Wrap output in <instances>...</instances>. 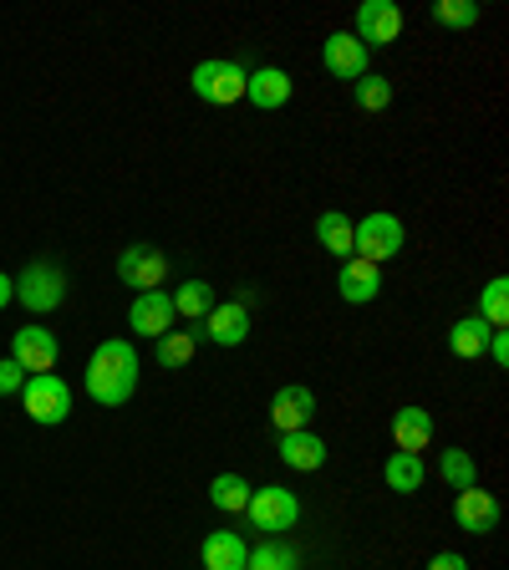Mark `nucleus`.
I'll return each mask as SVG.
<instances>
[{
	"mask_svg": "<svg viewBox=\"0 0 509 570\" xmlns=\"http://www.w3.org/2000/svg\"><path fill=\"white\" fill-rule=\"evenodd\" d=\"M11 301H16V281H11V275H6V271H0V311L11 306Z\"/></svg>",
	"mask_w": 509,
	"mask_h": 570,
	"instance_id": "obj_34",
	"label": "nucleus"
},
{
	"mask_svg": "<svg viewBox=\"0 0 509 570\" xmlns=\"http://www.w3.org/2000/svg\"><path fill=\"white\" fill-rule=\"evenodd\" d=\"M249 524L255 530H291V524L301 520V504H296V494L291 489H249Z\"/></svg>",
	"mask_w": 509,
	"mask_h": 570,
	"instance_id": "obj_6",
	"label": "nucleus"
},
{
	"mask_svg": "<svg viewBox=\"0 0 509 570\" xmlns=\"http://www.w3.org/2000/svg\"><path fill=\"white\" fill-rule=\"evenodd\" d=\"M174 321H178L174 296H164V291H143V296L133 301V311H128V326L138 336H168L174 332Z\"/></svg>",
	"mask_w": 509,
	"mask_h": 570,
	"instance_id": "obj_10",
	"label": "nucleus"
},
{
	"mask_svg": "<svg viewBox=\"0 0 509 570\" xmlns=\"http://www.w3.org/2000/svg\"><path fill=\"white\" fill-rule=\"evenodd\" d=\"M479 321H484L489 332H505V321H509V281L499 275V281H489L484 301H479Z\"/></svg>",
	"mask_w": 509,
	"mask_h": 570,
	"instance_id": "obj_24",
	"label": "nucleus"
},
{
	"mask_svg": "<svg viewBox=\"0 0 509 570\" xmlns=\"http://www.w3.org/2000/svg\"><path fill=\"white\" fill-rule=\"evenodd\" d=\"M449 346H453V356H463V362H479V356L489 352V326L479 316H463L459 326H449Z\"/></svg>",
	"mask_w": 509,
	"mask_h": 570,
	"instance_id": "obj_20",
	"label": "nucleus"
},
{
	"mask_svg": "<svg viewBox=\"0 0 509 570\" xmlns=\"http://www.w3.org/2000/svg\"><path fill=\"white\" fill-rule=\"evenodd\" d=\"M245 570H301V556L291 546H281V540H271V546L249 550L245 556Z\"/></svg>",
	"mask_w": 509,
	"mask_h": 570,
	"instance_id": "obj_25",
	"label": "nucleus"
},
{
	"mask_svg": "<svg viewBox=\"0 0 509 570\" xmlns=\"http://www.w3.org/2000/svg\"><path fill=\"white\" fill-rule=\"evenodd\" d=\"M11 362L26 372V377H41V372L57 367V336L47 326H21L11 336Z\"/></svg>",
	"mask_w": 509,
	"mask_h": 570,
	"instance_id": "obj_7",
	"label": "nucleus"
},
{
	"mask_svg": "<svg viewBox=\"0 0 509 570\" xmlns=\"http://www.w3.org/2000/svg\"><path fill=\"white\" fill-rule=\"evenodd\" d=\"M174 311L178 316H189V321H204L214 311V285H204V281H189L184 291L174 296Z\"/></svg>",
	"mask_w": 509,
	"mask_h": 570,
	"instance_id": "obj_26",
	"label": "nucleus"
},
{
	"mask_svg": "<svg viewBox=\"0 0 509 570\" xmlns=\"http://www.w3.org/2000/svg\"><path fill=\"white\" fill-rule=\"evenodd\" d=\"M352 97H356V107H362V112H382V107L392 102V82L388 77H356L352 82Z\"/></svg>",
	"mask_w": 509,
	"mask_h": 570,
	"instance_id": "obj_28",
	"label": "nucleus"
},
{
	"mask_svg": "<svg viewBox=\"0 0 509 570\" xmlns=\"http://www.w3.org/2000/svg\"><path fill=\"white\" fill-rule=\"evenodd\" d=\"M382 479H388V489H398V494H413V489H423L428 474H423V459H418V453H392Z\"/></svg>",
	"mask_w": 509,
	"mask_h": 570,
	"instance_id": "obj_21",
	"label": "nucleus"
},
{
	"mask_svg": "<svg viewBox=\"0 0 509 570\" xmlns=\"http://www.w3.org/2000/svg\"><path fill=\"white\" fill-rule=\"evenodd\" d=\"M428 570H469V560H463V556H453V550H443V556H433V560H428Z\"/></svg>",
	"mask_w": 509,
	"mask_h": 570,
	"instance_id": "obj_33",
	"label": "nucleus"
},
{
	"mask_svg": "<svg viewBox=\"0 0 509 570\" xmlns=\"http://www.w3.org/2000/svg\"><path fill=\"white\" fill-rule=\"evenodd\" d=\"M439 474L449 479L453 489H474V484H479V474H474V459H469V453H463V449H449V453H443V459H439Z\"/></svg>",
	"mask_w": 509,
	"mask_h": 570,
	"instance_id": "obj_30",
	"label": "nucleus"
},
{
	"mask_svg": "<svg viewBox=\"0 0 509 570\" xmlns=\"http://www.w3.org/2000/svg\"><path fill=\"white\" fill-rule=\"evenodd\" d=\"M398 36H403V11L392 0H368L356 11V41L362 47H392Z\"/></svg>",
	"mask_w": 509,
	"mask_h": 570,
	"instance_id": "obj_8",
	"label": "nucleus"
},
{
	"mask_svg": "<svg viewBox=\"0 0 509 570\" xmlns=\"http://www.w3.org/2000/svg\"><path fill=\"white\" fill-rule=\"evenodd\" d=\"M209 499H214V510H225V514H239L249 504V484L239 474H219L209 484Z\"/></svg>",
	"mask_w": 509,
	"mask_h": 570,
	"instance_id": "obj_23",
	"label": "nucleus"
},
{
	"mask_svg": "<svg viewBox=\"0 0 509 570\" xmlns=\"http://www.w3.org/2000/svg\"><path fill=\"white\" fill-rule=\"evenodd\" d=\"M21 407H26V417H31V423L57 428V423H67V413H71V387L57 377V372L26 377V387H21Z\"/></svg>",
	"mask_w": 509,
	"mask_h": 570,
	"instance_id": "obj_2",
	"label": "nucleus"
},
{
	"mask_svg": "<svg viewBox=\"0 0 509 570\" xmlns=\"http://www.w3.org/2000/svg\"><path fill=\"white\" fill-rule=\"evenodd\" d=\"M336 291H342V301H378V291H382V275H378V265L372 261H346L342 265V275H336Z\"/></svg>",
	"mask_w": 509,
	"mask_h": 570,
	"instance_id": "obj_15",
	"label": "nucleus"
},
{
	"mask_svg": "<svg viewBox=\"0 0 509 570\" xmlns=\"http://www.w3.org/2000/svg\"><path fill=\"white\" fill-rule=\"evenodd\" d=\"M194 97L204 102H239L245 97V67L239 61H199L194 67Z\"/></svg>",
	"mask_w": 509,
	"mask_h": 570,
	"instance_id": "obj_5",
	"label": "nucleus"
},
{
	"mask_svg": "<svg viewBox=\"0 0 509 570\" xmlns=\"http://www.w3.org/2000/svg\"><path fill=\"white\" fill-rule=\"evenodd\" d=\"M164 275H168V261L158 255L154 245H128L118 255V281L123 285H138V296H143V291H158V285H164Z\"/></svg>",
	"mask_w": 509,
	"mask_h": 570,
	"instance_id": "obj_9",
	"label": "nucleus"
},
{
	"mask_svg": "<svg viewBox=\"0 0 509 570\" xmlns=\"http://www.w3.org/2000/svg\"><path fill=\"white\" fill-rule=\"evenodd\" d=\"M245 97L261 107V112H275V107L291 97V77H285L281 67H261L255 77H245Z\"/></svg>",
	"mask_w": 509,
	"mask_h": 570,
	"instance_id": "obj_16",
	"label": "nucleus"
},
{
	"mask_svg": "<svg viewBox=\"0 0 509 570\" xmlns=\"http://www.w3.org/2000/svg\"><path fill=\"white\" fill-rule=\"evenodd\" d=\"M204 336L219 346H239L249 336V311L245 306H214L204 316Z\"/></svg>",
	"mask_w": 509,
	"mask_h": 570,
	"instance_id": "obj_17",
	"label": "nucleus"
},
{
	"mask_svg": "<svg viewBox=\"0 0 509 570\" xmlns=\"http://www.w3.org/2000/svg\"><path fill=\"white\" fill-rule=\"evenodd\" d=\"M311 417H316V392L311 387H281L271 397V423L281 433H301Z\"/></svg>",
	"mask_w": 509,
	"mask_h": 570,
	"instance_id": "obj_12",
	"label": "nucleus"
},
{
	"mask_svg": "<svg viewBox=\"0 0 509 570\" xmlns=\"http://www.w3.org/2000/svg\"><path fill=\"white\" fill-rule=\"evenodd\" d=\"M433 21L449 26V31H469L479 21V0H439L433 6Z\"/></svg>",
	"mask_w": 509,
	"mask_h": 570,
	"instance_id": "obj_29",
	"label": "nucleus"
},
{
	"mask_svg": "<svg viewBox=\"0 0 509 570\" xmlns=\"http://www.w3.org/2000/svg\"><path fill=\"white\" fill-rule=\"evenodd\" d=\"M194 342H199L194 332L158 336V367H189V362H194Z\"/></svg>",
	"mask_w": 509,
	"mask_h": 570,
	"instance_id": "obj_27",
	"label": "nucleus"
},
{
	"mask_svg": "<svg viewBox=\"0 0 509 570\" xmlns=\"http://www.w3.org/2000/svg\"><path fill=\"white\" fill-rule=\"evenodd\" d=\"M321 61H326V71H332V77H342V82H356V77H368V47H362L352 31L326 36V47H321Z\"/></svg>",
	"mask_w": 509,
	"mask_h": 570,
	"instance_id": "obj_11",
	"label": "nucleus"
},
{
	"mask_svg": "<svg viewBox=\"0 0 509 570\" xmlns=\"http://www.w3.org/2000/svg\"><path fill=\"white\" fill-rule=\"evenodd\" d=\"M21 387H26V372L6 356V362H0V397H11V392H21Z\"/></svg>",
	"mask_w": 509,
	"mask_h": 570,
	"instance_id": "obj_31",
	"label": "nucleus"
},
{
	"mask_svg": "<svg viewBox=\"0 0 509 570\" xmlns=\"http://www.w3.org/2000/svg\"><path fill=\"white\" fill-rule=\"evenodd\" d=\"M133 387H138V352L112 336V342H102L92 352V362H87V397L102 407H118L133 397Z\"/></svg>",
	"mask_w": 509,
	"mask_h": 570,
	"instance_id": "obj_1",
	"label": "nucleus"
},
{
	"mask_svg": "<svg viewBox=\"0 0 509 570\" xmlns=\"http://www.w3.org/2000/svg\"><path fill=\"white\" fill-rule=\"evenodd\" d=\"M316 235H321V245L332 249V255H342V261H352V219L346 214H336V209H326L316 219Z\"/></svg>",
	"mask_w": 509,
	"mask_h": 570,
	"instance_id": "obj_22",
	"label": "nucleus"
},
{
	"mask_svg": "<svg viewBox=\"0 0 509 570\" xmlns=\"http://www.w3.org/2000/svg\"><path fill=\"white\" fill-rule=\"evenodd\" d=\"M453 520H459V530L469 534H489L499 524V499L489 494V489H459V504H453Z\"/></svg>",
	"mask_w": 509,
	"mask_h": 570,
	"instance_id": "obj_13",
	"label": "nucleus"
},
{
	"mask_svg": "<svg viewBox=\"0 0 509 570\" xmlns=\"http://www.w3.org/2000/svg\"><path fill=\"white\" fill-rule=\"evenodd\" d=\"M245 540L235 530H214L204 540V570H245Z\"/></svg>",
	"mask_w": 509,
	"mask_h": 570,
	"instance_id": "obj_18",
	"label": "nucleus"
},
{
	"mask_svg": "<svg viewBox=\"0 0 509 570\" xmlns=\"http://www.w3.org/2000/svg\"><path fill=\"white\" fill-rule=\"evenodd\" d=\"M281 459L291 463V469H301V474H311V469H321V463H326V443H321L316 433H306V428H301V433H285V439H281Z\"/></svg>",
	"mask_w": 509,
	"mask_h": 570,
	"instance_id": "obj_19",
	"label": "nucleus"
},
{
	"mask_svg": "<svg viewBox=\"0 0 509 570\" xmlns=\"http://www.w3.org/2000/svg\"><path fill=\"white\" fill-rule=\"evenodd\" d=\"M484 356H495L499 367H509V336L505 332H489V352Z\"/></svg>",
	"mask_w": 509,
	"mask_h": 570,
	"instance_id": "obj_32",
	"label": "nucleus"
},
{
	"mask_svg": "<svg viewBox=\"0 0 509 570\" xmlns=\"http://www.w3.org/2000/svg\"><path fill=\"white\" fill-rule=\"evenodd\" d=\"M392 443H398V453H423L428 443H433V417H428L423 407H398V417H392Z\"/></svg>",
	"mask_w": 509,
	"mask_h": 570,
	"instance_id": "obj_14",
	"label": "nucleus"
},
{
	"mask_svg": "<svg viewBox=\"0 0 509 570\" xmlns=\"http://www.w3.org/2000/svg\"><path fill=\"white\" fill-rule=\"evenodd\" d=\"M16 301H21L26 311H36V316H47V311H57L61 301H67V271L51 261H36L21 271V281H16Z\"/></svg>",
	"mask_w": 509,
	"mask_h": 570,
	"instance_id": "obj_3",
	"label": "nucleus"
},
{
	"mask_svg": "<svg viewBox=\"0 0 509 570\" xmlns=\"http://www.w3.org/2000/svg\"><path fill=\"white\" fill-rule=\"evenodd\" d=\"M398 249H403V225H398V214H368V219H362V225L352 229V255L356 261H392V255H398Z\"/></svg>",
	"mask_w": 509,
	"mask_h": 570,
	"instance_id": "obj_4",
	"label": "nucleus"
}]
</instances>
